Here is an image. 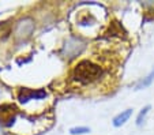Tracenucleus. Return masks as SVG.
I'll return each mask as SVG.
<instances>
[{"instance_id": "obj_1", "label": "nucleus", "mask_w": 154, "mask_h": 135, "mask_svg": "<svg viewBox=\"0 0 154 135\" xmlns=\"http://www.w3.org/2000/svg\"><path fill=\"white\" fill-rule=\"evenodd\" d=\"M105 63L100 64L91 59H83L78 62L71 70V82L79 89H87L100 83L105 75Z\"/></svg>"}, {"instance_id": "obj_2", "label": "nucleus", "mask_w": 154, "mask_h": 135, "mask_svg": "<svg viewBox=\"0 0 154 135\" xmlns=\"http://www.w3.org/2000/svg\"><path fill=\"white\" fill-rule=\"evenodd\" d=\"M33 32H34V21L32 18H23L18 22L17 29H15V35H17L18 40L26 41L33 34Z\"/></svg>"}, {"instance_id": "obj_3", "label": "nucleus", "mask_w": 154, "mask_h": 135, "mask_svg": "<svg viewBox=\"0 0 154 135\" xmlns=\"http://www.w3.org/2000/svg\"><path fill=\"white\" fill-rule=\"evenodd\" d=\"M47 97V93L44 90H33V89H20L19 91V101L26 104L30 100H41Z\"/></svg>"}, {"instance_id": "obj_4", "label": "nucleus", "mask_w": 154, "mask_h": 135, "mask_svg": "<svg viewBox=\"0 0 154 135\" xmlns=\"http://www.w3.org/2000/svg\"><path fill=\"white\" fill-rule=\"evenodd\" d=\"M131 115H132V109H125V111H123L122 113H119L116 118L113 119V126L115 127L123 126V124L131 118Z\"/></svg>"}, {"instance_id": "obj_5", "label": "nucleus", "mask_w": 154, "mask_h": 135, "mask_svg": "<svg viewBox=\"0 0 154 135\" xmlns=\"http://www.w3.org/2000/svg\"><path fill=\"white\" fill-rule=\"evenodd\" d=\"M153 82H154V68L151 70V72L149 74V75L146 76V78H143V79L140 81L139 83H138L137 87H135V90H142V89L149 87V86H150Z\"/></svg>"}, {"instance_id": "obj_6", "label": "nucleus", "mask_w": 154, "mask_h": 135, "mask_svg": "<svg viewBox=\"0 0 154 135\" xmlns=\"http://www.w3.org/2000/svg\"><path fill=\"white\" fill-rule=\"evenodd\" d=\"M149 111H150V105H146L145 108H143L142 111L139 112V115H138V118H137V126H139V127H140L143 123H145L146 116H147Z\"/></svg>"}, {"instance_id": "obj_7", "label": "nucleus", "mask_w": 154, "mask_h": 135, "mask_svg": "<svg viewBox=\"0 0 154 135\" xmlns=\"http://www.w3.org/2000/svg\"><path fill=\"white\" fill-rule=\"evenodd\" d=\"M70 132L72 135H81V134L90 132V128H87V127H74V128L70 130Z\"/></svg>"}]
</instances>
